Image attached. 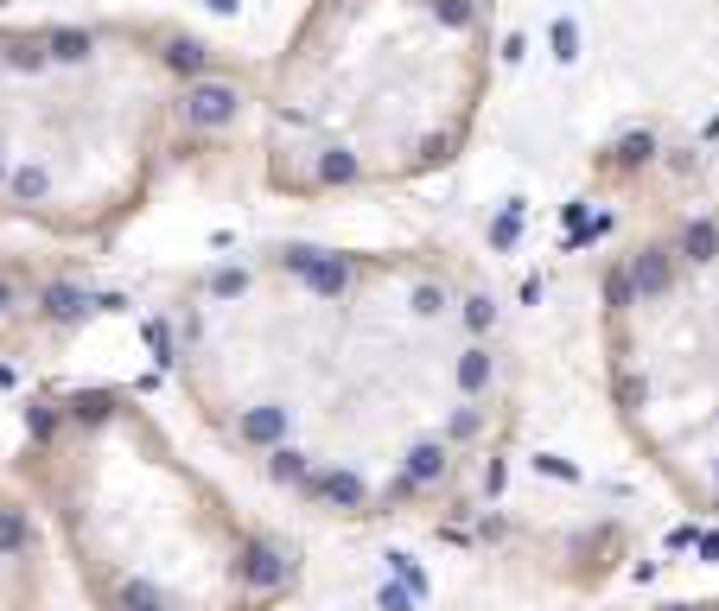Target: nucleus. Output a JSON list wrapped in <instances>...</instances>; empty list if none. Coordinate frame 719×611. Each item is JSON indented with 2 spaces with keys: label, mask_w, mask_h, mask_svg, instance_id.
Instances as JSON below:
<instances>
[{
  "label": "nucleus",
  "mask_w": 719,
  "mask_h": 611,
  "mask_svg": "<svg viewBox=\"0 0 719 611\" xmlns=\"http://www.w3.org/2000/svg\"><path fill=\"white\" fill-rule=\"evenodd\" d=\"M13 491L51 522L90 611H274L300 561L210 484L128 389L26 401Z\"/></svg>",
  "instance_id": "f03ea898"
},
{
  "label": "nucleus",
  "mask_w": 719,
  "mask_h": 611,
  "mask_svg": "<svg viewBox=\"0 0 719 611\" xmlns=\"http://www.w3.org/2000/svg\"><path fill=\"white\" fill-rule=\"evenodd\" d=\"M0 611H51L39 522L7 478H0Z\"/></svg>",
  "instance_id": "39448f33"
},
{
  "label": "nucleus",
  "mask_w": 719,
  "mask_h": 611,
  "mask_svg": "<svg viewBox=\"0 0 719 611\" xmlns=\"http://www.w3.org/2000/svg\"><path fill=\"white\" fill-rule=\"evenodd\" d=\"M198 421L331 516L433 497L490 414V306L427 261L268 249L204 268L160 319Z\"/></svg>",
  "instance_id": "f257e3e1"
},
{
  "label": "nucleus",
  "mask_w": 719,
  "mask_h": 611,
  "mask_svg": "<svg viewBox=\"0 0 719 611\" xmlns=\"http://www.w3.org/2000/svg\"><path fill=\"white\" fill-rule=\"evenodd\" d=\"M83 312H90V293L70 274L0 249V357H20L26 344H39L45 331L77 325Z\"/></svg>",
  "instance_id": "20e7f679"
},
{
  "label": "nucleus",
  "mask_w": 719,
  "mask_h": 611,
  "mask_svg": "<svg viewBox=\"0 0 719 611\" xmlns=\"http://www.w3.org/2000/svg\"><path fill=\"white\" fill-rule=\"evenodd\" d=\"M236 115L204 45L153 26H0V223L102 236L185 134Z\"/></svg>",
  "instance_id": "7ed1b4c3"
}]
</instances>
